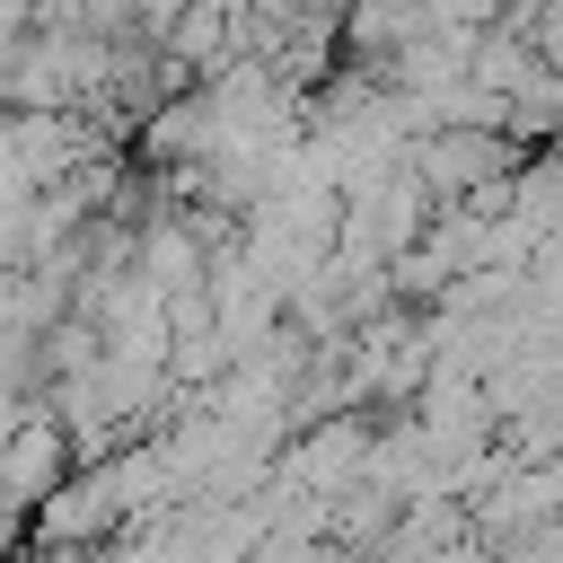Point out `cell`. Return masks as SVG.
<instances>
[{"instance_id":"cell-1","label":"cell","mask_w":563,"mask_h":563,"mask_svg":"<svg viewBox=\"0 0 563 563\" xmlns=\"http://www.w3.org/2000/svg\"><path fill=\"white\" fill-rule=\"evenodd\" d=\"M413 176H422V194H475L501 176V141L493 132H440V141H422Z\"/></svg>"}]
</instances>
